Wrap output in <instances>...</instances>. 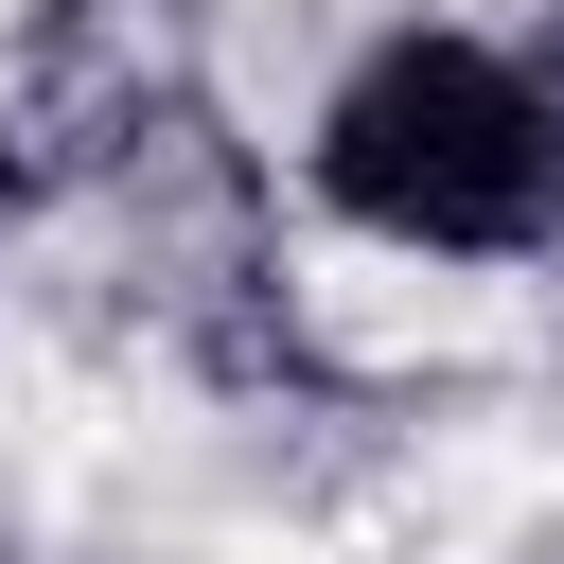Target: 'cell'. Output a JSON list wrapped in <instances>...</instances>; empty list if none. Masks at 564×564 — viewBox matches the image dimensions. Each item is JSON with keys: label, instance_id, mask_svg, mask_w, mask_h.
I'll use <instances>...</instances> for the list:
<instances>
[{"label": "cell", "instance_id": "obj_1", "mask_svg": "<svg viewBox=\"0 0 564 564\" xmlns=\"http://www.w3.org/2000/svg\"><path fill=\"white\" fill-rule=\"evenodd\" d=\"M317 194L388 247H441V264L546 247L564 229V106L476 35H388L317 106Z\"/></svg>", "mask_w": 564, "mask_h": 564}]
</instances>
